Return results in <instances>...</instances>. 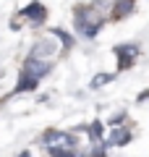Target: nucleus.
<instances>
[{
    "label": "nucleus",
    "instance_id": "f257e3e1",
    "mask_svg": "<svg viewBox=\"0 0 149 157\" xmlns=\"http://www.w3.org/2000/svg\"><path fill=\"white\" fill-rule=\"evenodd\" d=\"M24 18H26V21H37V24H42L44 21V8L39 6V3H32V6L26 8V11L21 13Z\"/></svg>",
    "mask_w": 149,
    "mask_h": 157
},
{
    "label": "nucleus",
    "instance_id": "f03ea898",
    "mask_svg": "<svg viewBox=\"0 0 149 157\" xmlns=\"http://www.w3.org/2000/svg\"><path fill=\"white\" fill-rule=\"evenodd\" d=\"M126 139H128L126 131H115V134H113V141H110V144H126Z\"/></svg>",
    "mask_w": 149,
    "mask_h": 157
}]
</instances>
